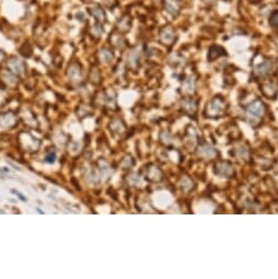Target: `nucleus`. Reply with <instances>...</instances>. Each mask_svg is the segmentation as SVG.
Wrapping results in <instances>:
<instances>
[{
  "label": "nucleus",
  "instance_id": "nucleus-1",
  "mask_svg": "<svg viewBox=\"0 0 278 279\" xmlns=\"http://www.w3.org/2000/svg\"><path fill=\"white\" fill-rule=\"evenodd\" d=\"M227 53L224 48L221 46H217V45H214V46L210 47L209 52H208V60L214 61L216 60L217 58L221 57V56H226Z\"/></svg>",
  "mask_w": 278,
  "mask_h": 279
},
{
  "label": "nucleus",
  "instance_id": "nucleus-2",
  "mask_svg": "<svg viewBox=\"0 0 278 279\" xmlns=\"http://www.w3.org/2000/svg\"><path fill=\"white\" fill-rule=\"evenodd\" d=\"M164 8L172 15H178L181 6L178 0H164Z\"/></svg>",
  "mask_w": 278,
  "mask_h": 279
},
{
  "label": "nucleus",
  "instance_id": "nucleus-3",
  "mask_svg": "<svg viewBox=\"0 0 278 279\" xmlns=\"http://www.w3.org/2000/svg\"><path fill=\"white\" fill-rule=\"evenodd\" d=\"M161 38L163 41L164 43H172L173 40H174V32L173 30L170 28V26H166L165 29H163L162 33H161Z\"/></svg>",
  "mask_w": 278,
  "mask_h": 279
},
{
  "label": "nucleus",
  "instance_id": "nucleus-4",
  "mask_svg": "<svg viewBox=\"0 0 278 279\" xmlns=\"http://www.w3.org/2000/svg\"><path fill=\"white\" fill-rule=\"evenodd\" d=\"M90 10H91V13L96 18L98 21H105V13L99 6L93 7V9H90Z\"/></svg>",
  "mask_w": 278,
  "mask_h": 279
},
{
  "label": "nucleus",
  "instance_id": "nucleus-5",
  "mask_svg": "<svg viewBox=\"0 0 278 279\" xmlns=\"http://www.w3.org/2000/svg\"><path fill=\"white\" fill-rule=\"evenodd\" d=\"M270 24L273 26V28H275V29H278V10H276V11H274L270 15Z\"/></svg>",
  "mask_w": 278,
  "mask_h": 279
},
{
  "label": "nucleus",
  "instance_id": "nucleus-6",
  "mask_svg": "<svg viewBox=\"0 0 278 279\" xmlns=\"http://www.w3.org/2000/svg\"><path fill=\"white\" fill-rule=\"evenodd\" d=\"M267 63H263V65H261V66L256 67V72H258V73H261V75H264V73H266L267 72V69H268V66H266Z\"/></svg>",
  "mask_w": 278,
  "mask_h": 279
},
{
  "label": "nucleus",
  "instance_id": "nucleus-7",
  "mask_svg": "<svg viewBox=\"0 0 278 279\" xmlns=\"http://www.w3.org/2000/svg\"><path fill=\"white\" fill-rule=\"evenodd\" d=\"M12 192H13V193H15V195H18V196H19V197H20V198L22 199V200H26V198H25V197H23V196H21V194H19V193H18V192H15V190H12Z\"/></svg>",
  "mask_w": 278,
  "mask_h": 279
},
{
  "label": "nucleus",
  "instance_id": "nucleus-8",
  "mask_svg": "<svg viewBox=\"0 0 278 279\" xmlns=\"http://www.w3.org/2000/svg\"><path fill=\"white\" fill-rule=\"evenodd\" d=\"M252 2H257V1H260V0H251Z\"/></svg>",
  "mask_w": 278,
  "mask_h": 279
}]
</instances>
